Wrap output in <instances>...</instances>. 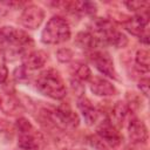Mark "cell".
Returning a JSON list of instances; mask_svg holds the SVG:
<instances>
[{
    "label": "cell",
    "mask_w": 150,
    "mask_h": 150,
    "mask_svg": "<svg viewBox=\"0 0 150 150\" xmlns=\"http://www.w3.org/2000/svg\"><path fill=\"white\" fill-rule=\"evenodd\" d=\"M33 46V39L25 30L12 27H0V49L5 60L7 56H19Z\"/></svg>",
    "instance_id": "1"
},
{
    "label": "cell",
    "mask_w": 150,
    "mask_h": 150,
    "mask_svg": "<svg viewBox=\"0 0 150 150\" xmlns=\"http://www.w3.org/2000/svg\"><path fill=\"white\" fill-rule=\"evenodd\" d=\"M35 87L42 95L53 100H62L67 95L66 84L61 75L54 69H47L40 73L35 80Z\"/></svg>",
    "instance_id": "2"
},
{
    "label": "cell",
    "mask_w": 150,
    "mask_h": 150,
    "mask_svg": "<svg viewBox=\"0 0 150 150\" xmlns=\"http://www.w3.org/2000/svg\"><path fill=\"white\" fill-rule=\"evenodd\" d=\"M71 35L68 21L59 15L52 16L41 33V41L45 45H60L69 40Z\"/></svg>",
    "instance_id": "3"
},
{
    "label": "cell",
    "mask_w": 150,
    "mask_h": 150,
    "mask_svg": "<svg viewBox=\"0 0 150 150\" xmlns=\"http://www.w3.org/2000/svg\"><path fill=\"white\" fill-rule=\"evenodd\" d=\"M123 137L118 129L109 120L102 121L96 128V136L93 137L91 144L100 150H114L122 144Z\"/></svg>",
    "instance_id": "4"
},
{
    "label": "cell",
    "mask_w": 150,
    "mask_h": 150,
    "mask_svg": "<svg viewBox=\"0 0 150 150\" xmlns=\"http://www.w3.org/2000/svg\"><path fill=\"white\" fill-rule=\"evenodd\" d=\"M90 60L101 74H103L104 76H108L109 79L118 80L117 71L114 66V61L109 53L102 52V50L90 52Z\"/></svg>",
    "instance_id": "5"
},
{
    "label": "cell",
    "mask_w": 150,
    "mask_h": 150,
    "mask_svg": "<svg viewBox=\"0 0 150 150\" xmlns=\"http://www.w3.org/2000/svg\"><path fill=\"white\" fill-rule=\"evenodd\" d=\"M52 121L62 128L74 129L80 124L79 115L69 105H60L50 114Z\"/></svg>",
    "instance_id": "6"
},
{
    "label": "cell",
    "mask_w": 150,
    "mask_h": 150,
    "mask_svg": "<svg viewBox=\"0 0 150 150\" xmlns=\"http://www.w3.org/2000/svg\"><path fill=\"white\" fill-rule=\"evenodd\" d=\"M45 19V11L38 5H27L22 8L19 21L20 23L28 29H36L41 26Z\"/></svg>",
    "instance_id": "7"
},
{
    "label": "cell",
    "mask_w": 150,
    "mask_h": 150,
    "mask_svg": "<svg viewBox=\"0 0 150 150\" xmlns=\"http://www.w3.org/2000/svg\"><path fill=\"white\" fill-rule=\"evenodd\" d=\"M124 28L132 35L142 36L143 34L148 33V23H149V14L148 12L138 13L132 18H128L123 22Z\"/></svg>",
    "instance_id": "8"
},
{
    "label": "cell",
    "mask_w": 150,
    "mask_h": 150,
    "mask_svg": "<svg viewBox=\"0 0 150 150\" xmlns=\"http://www.w3.org/2000/svg\"><path fill=\"white\" fill-rule=\"evenodd\" d=\"M128 135L134 144H145L148 141V128L139 118H131L128 124Z\"/></svg>",
    "instance_id": "9"
},
{
    "label": "cell",
    "mask_w": 150,
    "mask_h": 150,
    "mask_svg": "<svg viewBox=\"0 0 150 150\" xmlns=\"http://www.w3.org/2000/svg\"><path fill=\"white\" fill-rule=\"evenodd\" d=\"M48 60V54L45 50H30L22 55V67L27 70H36L42 68Z\"/></svg>",
    "instance_id": "10"
},
{
    "label": "cell",
    "mask_w": 150,
    "mask_h": 150,
    "mask_svg": "<svg viewBox=\"0 0 150 150\" xmlns=\"http://www.w3.org/2000/svg\"><path fill=\"white\" fill-rule=\"evenodd\" d=\"M90 82V90L94 95L96 96H112L117 93L115 86L107 79L101 77V76H93Z\"/></svg>",
    "instance_id": "11"
},
{
    "label": "cell",
    "mask_w": 150,
    "mask_h": 150,
    "mask_svg": "<svg viewBox=\"0 0 150 150\" xmlns=\"http://www.w3.org/2000/svg\"><path fill=\"white\" fill-rule=\"evenodd\" d=\"M77 108L80 109L84 122L88 125H94L100 117V112L93 105V103L90 102L89 98H87L84 95L77 97Z\"/></svg>",
    "instance_id": "12"
},
{
    "label": "cell",
    "mask_w": 150,
    "mask_h": 150,
    "mask_svg": "<svg viewBox=\"0 0 150 150\" xmlns=\"http://www.w3.org/2000/svg\"><path fill=\"white\" fill-rule=\"evenodd\" d=\"M75 45L79 48L88 50V52H94L100 46H102L100 40L90 32H80V33H77V35L75 38Z\"/></svg>",
    "instance_id": "13"
},
{
    "label": "cell",
    "mask_w": 150,
    "mask_h": 150,
    "mask_svg": "<svg viewBox=\"0 0 150 150\" xmlns=\"http://www.w3.org/2000/svg\"><path fill=\"white\" fill-rule=\"evenodd\" d=\"M129 110H130V108L125 102H122V101L116 102L111 108V114H110V118H109L110 123L112 125H115L117 129L120 127H122L123 122L125 121V118L129 114Z\"/></svg>",
    "instance_id": "14"
},
{
    "label": "cell",
    "mask_w": 150,
    "mask_h": 150,
    "mask_svg": "<svg viewBox=\"0 0 150 150\" xmlns=\"http://www.w3.org/2000/svg\"><path fill=\"white\" fill-rule=\"evenodd\" d=\"M71 75L75 77L76 81L80 82H86V81H90L93 75H91V70L90 68L82 62H75L71 66Z\"/></svg>",
    "instance_id": "15"
},
{
    "label": "cell",
    "mask_w": 150,
    "mask_h": 150,
    "mask_svg": "<svg viewBox=\"0 0 150 150\" xmlns=\"http://www.w3.org/2000/svg\"><path fill=\"white\" fill-rule=\"evenodd\" d=\"M0 107L2 109V111L5 114H11V115H14L16 114V111L19 110H22V105L20 103V101H18L14 96L12 95H7L6 97H4L1 101H0Z\"/></svg>",
    "instance_id": "16"
},
{
    "label": "cell",
    "mask_w": 150,
    "mask_h": 150,
    "mask_svg": "<svg viewBox=\"0 0 150 150\" xmlns=\"http://www.w3.org/2000/svg\"><path fill=\"white\" fill-rule=\"evenodd\" d=\"M135 61L142 71H148L149 70V52H148V49H145V48L138 49L135 55Z\"/></svg>",
    "instance_id": "17"
},
{
    "label": "cell",
    "mask_w": 150,
    "mask_h": 150,
    "mask_svg": "<svg viewBox=\"0 0 150 150\" xmlns=\"http://www.w3.org/2000/svg\"><path fill=\"white\" fill-rule=\"evenodd\" d=\"M124 5L128 7V9H130L132 12H136V14L143 13V12H148V8L150 6L149 1H143V0L127 1V2H124Z\"/></svg>",
    "instance_id": "18"
},
{
    "label": "cell",
    "mask_w": 150,
    "mask_h": 150,
    "mask_svg": "<svg viewBox=\"0 0 150 150\" xmlns=\"http://www.w3.org/2000/svg\"><path fill=\"white\" fill-rule=\"evenodd\" d=\"M21 6H22V2L20 1H13V0L0 1V16H6L12 11L20 8Z\"/></svg>",
    "instance_id": "19"
},
{
    "label": "cell",
    "mask_w": 150,
    "mask_h": 150,
    "mask_svg": "<svg viewBox=\"0 0 150 150\" xmlns=\"http://www.w3.org/2000/svg\"><path fill=\"white\" fill-rule=\"evenodd\" d=\"M15 127L19 134H33V130H34L32 123L25 117H19L15 123Z\"/></svg>",
    "instance_id": "20"
},
{
    "label": "cell",
    "mask_w": 150,
    "mask_h": 150,
    "mask_svg": "<svg viewBox=\"0 0 150 150\" xmlns=\"http://www.w3.org/2000/svg\"><path fill=\"white\" fill-rule=\"evenodd\" d=\"M56 57L60 62H69L73 59V52L69 48H61L56 53Z\"/></svg>",
    "instance_id": "21"
},
{
    "label": "cell",
    "mask_w": 150,
    "mask_h": 150,
    "mask_svg": "<svg viewBox=\"0 0 150 150\" xmlns=\"http://www.w3.org/2000/svg\"><path fill=\"white\" fill-rule=\"evenodd\" d=\"M8 79V68L5 63V57L0 55V84H4Z\"/></svg>",
    "instance_id": "22"
},
{
    "label": "cell",
    "mask_w": 150,
    "mask_h": 150,
    "mask_svg": "<svg viewBox=\"0 0 150 150\" xmlns=\"http://www.w3.org/2000/svg\"><path fill=\"white\" fill-rule=\"evenodd\" d=\"M138 89L144 96L149 95V79L148 77H143L138 81Z\"/></svg>",
    "instance_id": "23"
},
{
    "label": "cell",
    "mask_w": 150,
    "mask_h": 150,
    "mask_svg": "<svg viewBox=\"0 0 150 150\" xmlns=\"http://www.w3.org/2000/svg\"><path fill=\"white\" fill-rule=\"evenodd\" d=\"M27 71H28V70L21 66V67L16 68V69L14 70V77H15L18 81L27 80V79H28V76H27Z\"/></svg>",
    "instance_id": "24"
},
{
    "label": "cell",
    "mask_w": 150,
    "mask_h": 150,
    "mask_svg": "<svg viewBox=\"0 0 150 150\" xmlns=\"http://www.w3.org/2000/svg\"><path fill=\"white\" fill-rule=\"evenodd\" d=\"M16 150H35V149H19V148H18Z\"/></svg>",
    "instance_id": "25"
},
{
    "label": "cell",
    "mask_w": 150,
    "mask_h": 150,
    "mask_svg": "<svg viewBox=\"0 0 150 150\" xmlns=\"http://www.w3.org/2000/svg\"><path fill=\"white\" fill-rule=\"evenodd\" d=\"M76 150H84V149H76Z\"/></svg>",
    "instance_id": "26"
}]
</instances>
